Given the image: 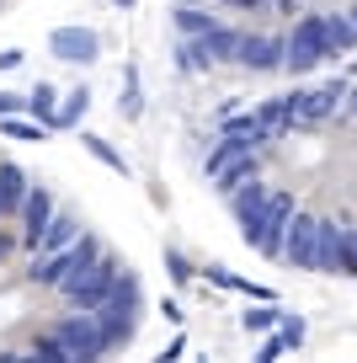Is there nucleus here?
<instances>
[{"label": "nucleus", "instance_id": "f257e3e1", "mask_svg": "<svg viewBox=\"0 0 357 363\" xmlns=\"http://www.w3.org/2000/svg\"><path fill=\"white\" fill-rule=\"evenodd\" d=\"M288 219H293V193H267L256 214L240 219V235H246V246H256L261 257H283Z\"/></svg>", "mask_w": 357, "mask_h": 363}, {"label": "nucleus", "instance_id": "f03ea898", "mask_svg": "<svg viewBox=\"0 0 357 363\" xmlns=\"http://www.w3.org/2000/svg\"><path fill=\"white\" fill-rule=\"evenodd\" d=\"M101 257V240L96 235H86L80 230V240L75 246H64V251H48V257H33V267H27V278H33L38 289H59L64 278H75V272H86L91 262Z\"/></svg>", "mask_w": 357, "mask_h": 363}, {"label": "nucleus", "instance_id": "7ed1b4c3", "mask_svg": "<svg viewBox=\"0 0 357 363\" xmlns=\"http://www.w3.org/2000/svg\"><path fill=\"white\" fill-rule=\"evenodd\" d=\"M96 320H101V331H107V342H112V347L134 337V326H139V278H134L128 267L118 272L112 294L96 305Z\"/></svg>", "mask_w": 357, "mask_h": 363}, {"label": "nucleus", "instance_id": "20e7f679", "mask_svg": "<svg viewBox=\"0 0 357 363\" xmlns=\"http://www.w3.org/2000/svg\"><path fill=\"white\" fill-rule=\"evenodd\" d=\"M118 272H123V267H118L112 257H96V262H91L86 272L64 278V284H59V294H64V305H69V310H96L101 299L112 294V284H118Z\"/></svg>", "mask_w": 357, "mask_h": 363}, {"label": "nucleus", "instance_id": "39448f33", "mask_svg": "<svg viewBox=\"0 0 357 363\" xmlns=\"http://www.w3.org/2000/svg\"><path fill=\"white\" fill-rule=\"evenodd\" d=\"M54 331L64 337V347L75 352V363H91V358H101V352H112V342H107V331H101L96 310H75V315H64Z\"/></svg>", "mask_w": 357, "mask_h": 363}, {"label": "nucleus", "instance_id": "423d86ee", "mask_svg": "<svg viewBox=\"0 0 357 363\" xmlns=\"http://www.w3.org/2000/svg\"><path fill=\"white\" fill-rule=\"evenodd\" d=\"M314 65H325V27H320V16H304L293 27V38H283V69L310 75Z\"/></svg>", "mask_w": 357, "mask_h": 363}, {"label": "nucleus", "instance_id": "0eeeda50", "mask_svg": "<svg viewBox=\"0 0 357 363\" xmlns=\"http://www.w3.org/2000/svg\"><path fill=\"white\" fill-rule=\"evenodd\" d=\"M48 54H54L59 65L86 69V65L101 59V33L96 27H54V33H48Z\"/></svg>", "mask_w": 357, "mask_h": 363}, {"label": "nucleus", "instance_id": "6e6552de", "mask_svg": "<svg viewBox=\"0 0 357 363\" xmlns=\"http://www.w3.org/2000/svg\"><path fill=\"white\" fill-rule=\"evenodd\" d=\"M314 251H320V219L293 208L288 235H283V262H288V267H310L314 272Z\"/></svg>", "mask_w": 357, "mask_h": 363}, {"label": "nucleus", "instance_id": "1a4fd4ad", "mask_svg": "<svg viewBox=\"0 0 357 363\" xmlns=\"http://www.w3.org/2000/svg\"><path fill=\"white\" fill-rule=\"evenodd\" d=\"M48 219H54V193H48V187H27V198H22V246L27 251L38 246Z\"/></svg>", "mask_w": 357, "mask_h": 363}, {"label": "nucleus", "instance_id": "9d476101", "mask_svg": "<svg viewBox=\"0 0 357 363\" xmlns=\"http://www.w3.org/2000/svg\"><path fill=\"white\" fill-rule=\"evenodd\" d=\"M346 91H352L346 80H331V86H320V91H304L299 96V123H325V118L346 102Z\"/></svg>", "mask_w": 357, "mask_h": 363}, {"label": "nucleus", "instance_id": "9b49d317", "mask_svg": "<svg viewBox=\"0 0 357 363\" xmlns=\"http://www.w3.org/2000/svg\"><path fill=\"white\" fill-rule=\"evenodd\" d=\"M27 171L16 166V160H0V219H11V214H22V198H27Z\"/></svg>", "mask_w": 357, "mask_h": 363}, {"label": "nucleus", "instance_id": "f8f14e48", "mask_svg": "<svg viewBox=\"0 0 357 363\" xmlns=\"http://www.w3.org/2000/svg\"><path fill=\"white\" fill-rule=\"evenodd\" d=\"M234 65H246V69H278L283 65V38H240Z\"/></svg>", "mask_w": 357, "mask_h": 363}, {"label": "nucleus", "instance_id": "ddd939ff", "mask_svg": "<svg viewBox=\"0 0 357 363\" xmlns=\"http://www.w3.org/2000/svg\"><path fill=\"white\" fill-rule=\"evenodd\" d=\"M75 240H80V219H69V214H59V208H54V219L43 225V235H38L33 257H48V251H64V246H75Z\"/></svg>", "mask_w": 357, "mask_h": 363}, {"label": "nucleus", "instance_id": "4468645a", "mask_svg": "<svg viewBox=\"0 0 357 363\" xmlns=\"http://www.w3.org/2000/svg\"><path fill=\"white\" fill-rule=\"evenodd\" d=\"M299 96H304V91H288V96H272V102H261V107H256V118L272 128V134H283V128H293V123H299Z\"/></svg>", "mask_w": 357, "mask_h": 363}, {"label": "nucleus", "instance_id": "2eb2a0df", "mask_svg": "<svg viewBox=\"0 0 357 363\" xmlns=\"http://www.w3.org/2000/svg\"><path fill=\"white\" fill-rule=\"evenodd\" d=\"M251 150H256V145H251V139H240V134H219V145H213V150H208V160H203V171H208V182L219 177L224 166H234V160H240V155H251Z\"/></svg>", "mask_w": 357, "mask_h": 363}, {"label": "nucleus", "instance_id": "dca6fc26", "mask_svg": "<svg viewBox=\"0 0 357 363\" xmlns=\"http://www.w3.org/2000/svg\"><path fill=\"white\" fill-rule=\"evenodd\" d=\"M314 272H341V225L320 219V251H314Z\"/></svg>", "mask_w": 357, "mask_h": 363}, {"label": "nucleus", "instance_id": "f3484780", "mask_svg": "<svg viewBox=\"0 0 357 363\" xmlns=\"http://www.w3.org/2000/svg\"><path fill=\"white\" fill-rule=\"evenodd\" d=\"M320 27H325V59H341L346 48H357L352 16H320Z\"/></svg>", "mask_w": 357, "mask_h": 363}, {"label": "nucleus", "instance_id": "a211bd4d", "mask_svg": "<svg viewBox=\"0 0 357 363\" xmlns=\"http://www.w3.org/2000/svg\"><path fill=\"white\" fill-rule=\"evenodd\" d=\"M27 113H33L38 123L59 128V91L48 86V80H38V86H33V96H27Z\"/></svg>", "mask_w": 357, "mask_h": 363}, {"label": "nucleus", "instance_id": "6ab92c4d", "mask_svg": "<svg viewBox=\"0 0 357 363\" xmlns=\"http://www.w3.org/2000/svg\"><path fill=\"white\" fill-rule=\"evenodd\" d=\"M240 38H246V33H234V27H213V33H203L208 65H224V59H234V54H240Z\"/></svg>", "mask_w": 357, "mask_h": 363}, {"label": "nucleus", "instance_id": "aec40b11", "mask_svg": "<svg viewBox=\"0 0 357 363\" xmlns=\"http://www.w3.org/2000/svg\"><path fill=\"white\" fill-rule=\"evenodd\" d=\"M224 134H240V139H251V145H267L272 128L261 123L256 113H230V118H224Z\"/></svg>", "mask_w": 357, "mask_h": 363}, {"label": "nucleus", "instance_id": "412c9836", "mask_svg": "<svg viewBox=\"0 0 357 363\" xmlns=\"http://www.w3.org/2000/svg\"><path fill=\"white\" fill-rule=\"evenodd\" d=\"M171 22H176L181 38H203V33H213V27H219L203 6H176V16H171Z\"/></svg>", "mask_w": 357, "mask_h": 363}, {"label": "nucleus", "instance_id": "4be33fe9", "mask_svg": "<svg viewBox=\"0 0 357 363\" xmlns=\"http://www.w3.org/2000/svg\"><path fill=\"white\" fill-rule=\"evenodd\" d=\"M251 177H256V155H240V160H234V166H224L219 177H213V187H219V193L230 198L234 187H240V182H251Z\"/></svg>", "mask_w": 357, "mask_h": 363}, {"label": "nucleus", "instance_id": "5701e85b", "mask_svg": "<svg viewBox=\"0 0 357 363\" xmlns=\"http://www.w3.org/2000/svg\"><path fill=\"white\" fill-rule=\"evenodd\" d=\"M86 107H91V91L86 86H75L69 96H59V128H75L80 118H86Z\"/></svg>", "mask_w": 357, "mask_h": 363}, {"label": "nucleus", "instance_id": "b1692460", "mask_svg": "<svg viewBox=\"0 0 357 363\" xmlns=\"http://www.w3.org/2000/svg\"><path fill=\"white\" fill-rule=\"evenodd\" d=\"M80 145H86V150H91V155H96V160H101V166H107V171H118V177H128V160L118 155V150H112V145H107V139H101V134H80Z\"/></svg>", "mask_w": 357, "mask_h": 363}, {"label": "nucleus", "instance_id": "393cba45", "mask_svg": "<svg viewBox=\"0 0 357 363\" xmlns=\"http://www.w3.org/2000/svg\"><path fill=\"white\" fill-rule=\"evenodd\" d=\"M0 128H6V139H27V145H43V134H48V123H27L22 113H11V118H0Z\"/></svg>", "mask_w": 357, "mask_h": 363}, {"label": "nucleus", "instance_id": "a878e982", "mask_svg": "<svg viewBox=\"0 0 357 363\" xmlns=\"http://www.w3.org/2000/svg\"><path fill=\"white\" fill-rule=\"evenodd\" d=\"M33 358H43V363H75V352L64 347V337H59V331H43V337L33 342Z\"/></svg>", "mask_w": 357, "mask_h": 363}, {"label": "nucleus", "instance_id": "bb28decb", "mask_svg": "<svg viewBox=\"0 0 357 363\" xmlns=\"http://www.w3.org/2000/svg\"><path fill=\"white\" fill-rule=\"evenodd\" d=\"M139 107H144V96H139V69L128 65V69H123V102H118V113H123V118H139Z\"/></svg>", "mask_w": 357, "mask_h": 363}, {"label": "nucleus", "instance_id": "cd10ccee", "mask_svg": "<svg viewBox=\"0 0 357 363\" xmlns=\"http://www.w3.org/2000/svg\"><path fill=\"white\" fill-rule=\"evenodd\" d=\"M283 320V310L278 305H256V310H246V331H272Z\"/></svg>", "mask_w": 357, "mask_h": 363}, {"label": "nucleus", "instance_id": "c85d7f7f", "mask_svg": "<svg viewBox=\"0 0 357 363\" xmlns=\"http://www.w3.org/2000/svg\"><path fill=\"white\" fill-rule=\"evenodd\" d=\"M341 272L357 278V230H346V225H341Z\"/></svg>", "mask_w": 357, "mask_h": 363}, {"label": "nucleus", "instance_id": "c756f323", "mask_svg": "<svg viewBox=\"0 0 357 363\" xmlns=\"http://www.w3.org/2000/svg\"><path fill=\"white\" fill-rule=\"evenodd\" d=\"M166 272L176 278V284H192V262L181 257V251H166Z\"/></svg>", "mask_w": 357, "mask_h": 363}, {"label": "nucleus", "instance_id": "7c9ffc66", "mask_svg": "<svg viewBox=\"0 0 357 363\" xmlns=\"http://www.w3.org/2000/svg\"><path fill=\"white\" fill-rule=\"evenodd\" d=\"M283 352H288V342H283V331H278V337H267V342H261V352H256V363H278V358H283Z\"/></svg>", "mask_w": 357, "mask_h": 363}, {"label": "nucleus", "instance_id": "2f4dec72", "mask_svg": "<svg viewBox=\"0 0 357 363\" xmlns=\"http://www.w3.org/2000/svg\"><path fill=\"white\" fill-rule=\"evenodd\" d=\"M11 113H27V96H16V91H0V118Z\"/></svg>", "mask_w": 357, "mask_h": 363}, {"label": "nucleus", "instance_id": "473e14b6", "mask_svg": "<svg viewBox=\"0 0 357 363\" xmlns=\"http://www.w3.org/2000/svg\"><path fill=\"white\" fill-rule=\"evenodd\" d=\"M22 59H27L22 48H0V69H22Z\"/></svg>", "mask_w": 357, "mask_h": 363}, {"label": "nucleus", "instance_id": "72a5a7b5", "mask_svg": "<svg viewBox=\"0 0 357 363\" xmlns=\"http://www.w3.org/2000/svg\"><path fill=\"white\" fill-rule=\"evenodd\" d=\"M208 278H213L219 289H234V272H230V267H208Z\"/></svg>", "mask_w": 357, "mask_h": 363}, {"label": "nucleus", "instance_id": "f704fd0d", "mask_svg": "<svg viewBox=\"0 0 357 363\" xmlns=\"http://www.w3.org/2000/svg\"><path fill=\"white\" fill-rule=\"evenodd\" d=\"M112 6H123V11H128V6H139V0H112Z\"/></svg>", "mask_w": 357, "mask_h": 363}, {"label": "nucleus", "instance_id": "c9c22d12", "mask_svg": "<svg viewBox=\"0 0 357 363\" xmlns=\"http://www.w3.org/2000/svg\"><path fill=\"white\" fill-rule=\"evenodd\" d=\"M346 96H352V118H357V91H346Z\"/></svg>", "mask_w": 357, "mask_h": 363}, {"label": "nucleus", "instance_id": "e433bc0d", "mask_svg": "<svg viewBox=\"0 0 357 363\" xmlns=\"http://www.w3.org/2000/svg\"><path fill=\"white\" fill-rule=\"evenodd\" d=\"M230 6H256V0H230Z\"/></svg>", "mask_w": 357, "mask_h": 363}, {"label": "nucleus", "instance_id": "4c0bfd02", "mask_svg": "<svg viewBox=\"0 0 357 363\" xmlns=\"http://www.w3.org/2000/svg\"><path fill=\"white\" fill-rule=\"evenodd\" d=\"M346 16H352V27H357V11H346Z\"/></svg>", "mask_w": 357, "mask_h": 363}, {"label": "nucleus", "instance_id": "58836bf2", "mask_svg": "<svg viewBox=\"0 0 357 363\" xmlns=\"http://www.w3.org/2000/svg\"><path fill=\"white\" fill-rule=\"evenodd\" d=\"M181 6H192V0H181Z\"/></svg>", "mask_w": 357, "mask_h": 363}]
</instances>
